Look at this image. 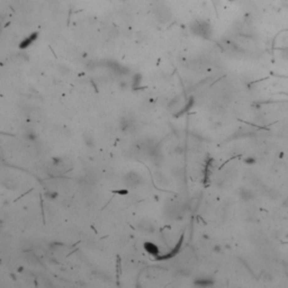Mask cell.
I'll use <instances>...</instances> for the list:
<instances>
[{"label": "cell", "mask_w": 288, "mask_h": 288, "mask_svg": "<svg viewBox=\"0 0 288 288\" xmlns=\"http://www.w3.org/2000/svg\"><path fill=\"white\" fill-rule=\"evenodd\" d=\"M122 128L124 131H132V128H134V122L129 118H125L122 122Z\"/></svg>", "instance_id": "obj_6"}, {"label": "cell", "mask_w": 288, "mask_h": 288, "mask_svg": "<svg viewBox=\"0 0 288 288\" xmlns=\"http://www.w3.org/2000/svg\"><path fill=\"white\" fill-rule=\"evenodd\" d=\"M167 210L168 215L172 218L179 217V216L182 215V207L179 204H176V203H173V204L170 205L169 207H167Z\"/></svg>", "instance_id": "obj_2"}, {"label": "cell", "mask_w": 288, "mask_h": 288, "mask_svg": "<svg viewBox=\"0 0 288 288\" xmlns=\"http://www.w3.org/2000/svg\"><path fill=\"white\" fill-rule=\"evenodd\" d=\"M124 182L127 187H138L142 183V177L138 172L131 171L124 177Z\"/></svg>", "instance_id": "obj_1"}, {"label": "cell", "mask_w": 288, "mask_h": 288, "mask_svg": "<svg viewBox=\"0 0 288 288\" xmlns=\"http://www.w3.org/2000/svg\"><path fill=\"white\" fill-rule=\"evenodd\" d=\"M141 84V74H135L133 77V87Z\"/></svg>", "instance_id": "obj_7"}, {"label": "cell", "mask_w": 288, "mask_h": 288, "mask_svg": "<svg viewBox=\"0 0 288 288\" xmlns=\"http://www.w3.org/2000/svg\"><path fill=\"white\" fill-rule=\"evenodd\" d=\"M57 193H52V191L47 193V196H49V197H52V199H53V198H55V197H57Z\"/></svg>", "instance_id": "obj_8"}, {"label": "cell", "mask_w": 288, "mask_h": 288, "mask_svg": "<svg viewBox=\"0 0 288 288\" xmlns=\"http://www.w3.org/2000/svg\"><path fill=\"white\" fill-rule=\"evenodd\" d=\"M37 35H38L37 33H33V34L28 35L26 38H24V40L20 42L19 47H20V49H26V47H28L30 45H32V44L37 40Z\"/></svg>", "instance_id": "obj_4"}, {"label": "cell", "mask_w": 288, "mask_h": 288, "mask_svg": "<svg viewBox=\"0 0 288 288\" xmlns=\"http://www.w3.org/2000/svg\"><path fill=\"white\" fill-rule=\"evenodd\" d=\"M138 229L140 230L141 232H143V233H152V232L154 231V226L151 222L142 220V221L139 222Z\"/></svg>", "instance_id": "obj_3"}, {"label": "cell", "mask_w": 288, "mask_h": 288, "mask_svg": "<svg viewBox=\"0 0 288 288\" xmlns=\"http://www.w3.org/2000/svg\"><path fill=\"white\" fill-rule=\"evenodd\" d=\"M144 248H145V250L148 251L149 253H151V254H159V248H158L155 244H153V243L146 242L145 244H144Z\"/></svg>", "instance_id": "obj_5"}]
</instances>
